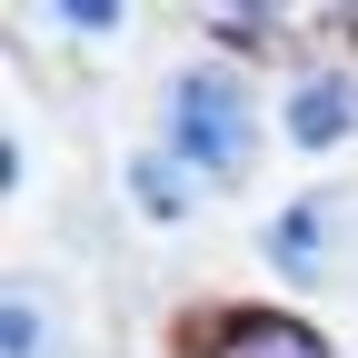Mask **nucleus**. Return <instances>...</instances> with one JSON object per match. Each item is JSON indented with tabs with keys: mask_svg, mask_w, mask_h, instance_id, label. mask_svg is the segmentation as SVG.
Returning a JSON list of instances; mask_svg holds the SVG:
<instances>
[{
	"mask_svg": "<svg viewBox=\"0 0 358 358\" xmlns=\"http://www.w3.org/2000/svg\"><path fill=\"white\" fill-rule=\"evenodd\" d=\"M169 150L209 169V179H239L259 150V120H249V90L229 70H179L169 80Z\"/></svg>",
	"mask_w": 358,
	"mask_h": 358,
	"instance_id": "1",
	"label": "nucleus"
},
{
	"mask_svg": "<svg viewBox=\"0 0 358 358\" xmlns=\"http://www.w3.org/2000/svg\"><path fill=\"white\" fill-rule=\"evenodd\" d=\"M219 358H329V348H319V329L249 308V319H229V329H219Z\"/></svg>",
	"mask_w": 358,
	"mask_h": 358,
	"instance_id": "2",
	"label": "nucleus"
},
{
	"mask_svg": "<svg viewBox=\"0 0 358 358\" xmlns=\"http://www.w3.org/2000/svg\"><path fill=\"white\" fill-rule=\"evenodd\" d=\"M348 120H358V90H348V80H308L299 100H289V140L329 150V140H348Z\"/></svg>",
	"mask_w": 358,
	"mask_h": 358,
	"instance_id": "3",
	"label": "nucleus"
},
{
	"mask_svg": "<svg viewBox=\"0 0 358 358\" xmlns=\"http://www.w3.org/2000/svg\"><path fill=\"white\" fill-rule=\"evenodd\" d=\"M268 249H279V259L299 268V279H319V209H289L279 229H268Z\"/></svg>",
	"mask_w": 358,
	"mask_h": 358,
	"instance_id": "4",
	"label": "nucleus"
},
{
	"mask_svg": "<svg viewBox=\"0 0 358 358\" xmlns=\"http://www.w3.org/2000/svg\"><path fill=\"white\" fill-rule=\"evenodd\" d=\"M0 338H10V358H40V348H50V338H40V319H30V299L0 308Z\"/></svg>",
	"mask_w": 358,
	"mask_h": 358,
	"instance_id": "5",
	"label": "nucleus"
},
{
	"mask_svg": "<svg viewBox=\"0 0 358 358\" xmlns=\"http://www.w3.org/2000/svg\"><path fill=\"white\" fill-rule=\"evenodd\" d=\"M140 199H150V209H179V179H169V169H159V159H150V169H140Z\"/></svg>",
	"mask_w": 358,
	"mask_h": 358,
	"instance_id": "6",
	"label": "nucleus"
}]
</instances>
